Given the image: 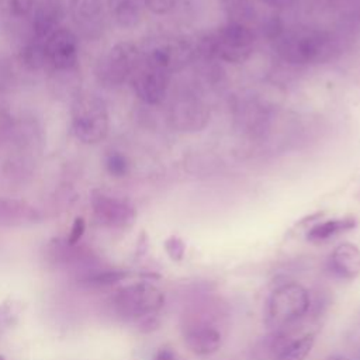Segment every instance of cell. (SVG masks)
<instances>
[{
	"instance_id": "cell-20",
	"label": "cell",
	"mask_w": 360,
	"mask_h": 360,
	"mask_svg": "<svg viewBox=\"0 0 360 360\" xmlns=\"http://www.w3.org/2000/svg\"><path fill=\"white\" fill-rule=\"evenodd\" d=\"M315 339H316L315 332H307L301 336L294 338L284 347V350L276 357V360H305L308 354L312 352Z\"/></svg>"
},
{
	"instance_id": "cell-28",
	"label": "cell",
	"mask_w": 360,
	"mask_h": 360,
	"mask_svg": "<svg viewBox=\"0 0 360 360\" xmlns=\"http://www.w3.org/2000/svg\"><path fill=\"white\" fill-rule=\"evenodd\" d=\"M153 360H177V359H176V353L173 352L172 347L163 346L156 352V354L153 356Z\"/></svg>"
},
{
	"instance_id": "cell-23",
	"label": "cell",
	"mask_w": 360,
	"mask_h": 360,
	"mask_svg": "<svg viewBox=\"0 0 360 360\" xmlns=\"http://www.w3.org/2000/svg\"><path fill=\"white\" fill-rule=\"evenodd\" d=\"M34 0H0L3 13L13 18H21L32 11Z\"/></svg>"
},
{
	"instance_id": "cell-7",
	"label": "cell",
	"mask_w": 360,
	"mask_h": 360,
	"mask_svg": "<svg viewBox=\"0 0 360 360\" xmlns=\"http://www.w3.org/2000/svg\"><path fill=\"white\" fill-rule=\"evenodd\" d=\"M90 205L97 222L110 229L131 228L136 219V210L129 201L101 190L91 191Z\"/></svg>"
},
{
	"instance_id": "cell-22",
	"label": "cell",
	"mask_w": 360,
	"mask_h": 360,
	"mask_svg": "<svg viewBox=\"0 0 360 360\" xmlns=\"http://www.w3.org/2000/svg\"><path fill=\"white\" fill-rule=\"evenodd\" d=\"M104 167L110 176L122 179L129 173V160L120 150H111L104 158Z\"/></svg>"
},
{
	"instance_id": "cell-26",
	"label": "cell",
	"mask_w": 360,
	"mask_h": 360,
	"mask_svg": "<svg viewBox=\"0 0 360 360\" xmlns=\"http://www.w3.org/2000/svg\"><path fill=\"white\" fill-rule=\"evenodd\" d=\"M84 229H86V222H84V219H83L82 217H77V218L73 221L72 229H70V232H69L66 240H68L69 243H72V245L79 243L80 238H82L83 233H84Z\"/></svg>"
},
{
	"instance_id": "cell-13",
	"label": "cell",
	"mask_w": 360,
	"mask_h": 360,
	"mask_svg": "<svg viewBox=\"0 0 360 360\" xmlns=\"http://www.w3.org/2000/svg\"><path fill=\"white\" fill-rule=\"evenodd\" d=\"M42 218V212L32 204L18 198L0 197V228L30 226L41 222Z\"/></svg>"
},
{
	"instance_id": "cell-21",
	"label": "cell",
	"mask_w": 360,
	"mask_h": 360,
	"mask_svg": "<svg viewBox=\"0 0 360 360\" xmlns=\"http://www.w3.org/2000/svg\"><path fill=\"white\" fill-rule=\"evenodd\" d=\"M20 60L30 70H38V69L44 68L46 65L45 63L44 41L38 39V38H32V41L28 42L21 49Z\"/></svg>"
},
{
	"instance_id": "cell-16",
	"label": "cell",
	"mask_w": 360,
	"mask_h": 360,
	"mask_svg": "<svg viewBox=\"0 0 360 360\" xmlns=\"http://www.w3.org/2000/svg\"><path fill=\"white\" fill-rule=\"evenodd\" d=\"M297 336L292 335L290 328L273 329L269 335L263 336L253 349L256 360H276L284 347Z\"/></svg>"
},
{
	"instance_id": "cell-12",
	"label": "cell",
	"mask_w": 360,
	"mask_h": 360,
	"mask_svg": "<svg viewBox=\"0 0 360 360\" xmlns=\"http://www.w3.org/2000/svg\"><path fill=\"white\" fill-rule=\"evenodd\" d=\"M72 14L75 25L86 39L96 41L103 35L107 15L104 0H79Z\"/></svg>"
},
{
	"instance_id": "cell-14",
	"label": "cell",
	"mask_w": 360,
	"mask_h": 360,
	"mask_svg": "<svg viewBox=\"0 0 360 360\" xmlns=\"http://www.w3.org/2000/svg\"><path fill=\"white\" fill-rule=\"evenodd\" d=\"M183 340L187 349L197 356L214 354L222 345V336L219 330L205 322L187 325L183 330Z\"/></svg>"
},
{
	"instance_id": "cell-18",
	"label": "cell",
	"mask_w": 360,
	"mask_h": 360,
	"mask_svg": "<svg viewBox=\"0 0 360 360\" xmlns=\"http://www.w3.org/2000/svg\"><path fill=\"white\" fill-rule=\"evenodd\" d=\"M107 10L121 28H134L141 22V0H107Z\"/></svg>"
},
{
	"instance_id": "cell-15",
	"label": "cell",
	"mask_w": 360,
	"mask_h": 360,
	"mask_svg": "<svg viewBox=\"0 0 360 360\" xmlns=\"http://www.w3.org/2000/svg\"><path fill=\"white\" fill-rule=\"evenodd\" d=\"M329 269L339 278H357L360 276V249L352 242L338 245L329 255Z\"/></svg>"
},
{
	"instance_id": "cell-19",
	"label": "cell",
	"mask_w": 360,
	"mask_h": 360,
	"mask_svg": "<svg viewBox=\"0 0 360 360\" xmlns=\"http://www.w3.org/2000/svg\"><path fill=\"white\" fill-rule=\"evenodd\" d=\"M356 225H357V221L353 217L328 219V221L314 225L307 232V238L311 242H325V240H329L343 232L353 229Z\"/></svg>"
},
{
	"instance_id": "cell-30",
	"label": "cell",
	"mask_w": 360,
	"mask_h": 360,
	"mask_svg": "<svg viewBox=\"0 0 360 360\" xmlns=\"http://www.w3.org/2000/svg\"><path fill=\"white\" fill-rule=\"evenodd\" d=\"M328 360H349V359H346L345 356H340V354H335V356H330Z\"/></svg>"
},
{
	"instance_id": "cell-6",
	"label": "cell",
	"mask_w": 360,
	"mask_h": 360,
	"mask_svg": "<svg viewBox=\"0 0 360 360\" xmlns=\"http://www.w3.org/2000/svg\"><path fill=\"white\" fill-rule=\"evenodd\" d=\"M253 32L246 24L239 21L222 25L205 42V49H208L211 55L231 63L245 62L253 53Z\"/></svg>"
},
{
	"instance_id": "cell-25",
	"label": "cell",
	"mask_w": 360,
	"mask_h": 360,
	"mask_svg": "<svg viewBox=\"0 0 360 360\" xmlns=\"http://www.w3.org/2000/svg\"><path fill=\"white\" fill-rule=\"evenodd\" d=\"M142 3L149 11L155 14H166L177 6L179 0H142Z\"/></svg>"
},
{
	"instance_id": "cell-29",
	"label": "cell",
	"mask_w": 360,
	"mask_h": 360,
	"mask_svg": "<svg viewBox=\"0 0 360 360\" xmlns=\"http://www.w3.org/2000/svg\"><path fill=\"white\" fill-rule=\"evenodd\" d=\"M262 3H266L269 6H274V7H283V6H288L291 4L294 0H260Z\"/></svg>"
},
{
	"instance_id": "cell-24",
	"label": "cell",
	"mask_w": 360,
	"mask_h": 360,
	"mask_svg": "<svg viewBox=\"0 0 360 360\" xmlns=\"http://www.w3.org/2000/svg\"><path fill=\"white\" fill-rule=\"evenodd\" d=\"M165 250L172 260L180 262L186 255V243L179 236H169L165 240Z\"/></svg>"
},
{
	"instance_id": "cell-3",
	"label": "cell",
	"mask_w": 360,
	"mask_h": 360,
	"mask_svg": "<svg viewBox=\"0 0 360 360\" xmlns=\"http://www.w3.org/2000/svg\"><path fill=\"white\" fill-rule=\"evenodd\" d=\"M311 307L308 290L297 281H285L277 285L266 302V323L271 329L291 328Z\"/></svg>"
},
{
	"instance_id": "cell-1",
	"label": "cell",
	"mask_w": 360,
	"mask_h": 360,
	"mask_svg": "<svg viewBox=\"0 0 360 360\" xmlns=\"http://www.w3.org/2000/svg\"><path fill=\"white\" fill-rule=\"evenodd\" d=\"M276 52L288 63L314 65L333 58L336 44L329 34L319 30L301 28L276 38Z\"/></svg>"
},
{
	"instance_id": "cell-5",
	"label": "cell",
	"mask_w": 360,
	"mask_h": 360,
	"mask_svg": "<svg viewBox=\"0 0 360 360\" xmlns=\"http://www.w3.org/2000/svg\"><path fill=\"white\" fill-rule=\"evenodd\" d=\"M141 62L142 55L135 44L118 42L100 58L96 77L105 87H118L134 76Z\"/></svg>"
},
{
	"instance_id": "cell-31",
	"label": "cell",
	"mask_w": 360,
	"mask_h": 360,
	"mask_svg": "<svg viewBox=\"0 0 360 360\" xmlns=\"http://www.w3.org/2000/svg\"><path fill=\"white\" fill-rule=\"evenodd\" d=\"M0 360H4V359H3V357H0Z\"/></svg>"
},
{
	"instance_id": "cell-27",
	"label": "cell",
	"mask_w": 360,
	"mask_h": 360,
	"mask_svg": "<svg viewBox=\"0 0 360 360\" xmlns=\"http://www.w3.org/2000/svg\"><path fill=\"white\" fill-rule=\"evenodd\" d=\"M11 73L13 72L8 68H6L4 65L0 63V93H3L10 86Z\"/></svg>"
},
{
	"instance_id": "cell-17",
	"label": "cell",
	"mask_w": 360,
	"mask_h": 360,
	"mask_svg": "<svg viewBox=\"0 0 360 360\" xmlns=\"http://www.w3.org/2000/svg\"><path fill=\"white\" fill-rule=\"evenodd\" d=\"M128 277V271L127 270H121V269H112V267H107L103 263L89 269L87 271L79 274L76 277V281L80 285L84 287H91V288H98V287H108L112 285L118 281H122Z\"/></svg>"
},
{
	"instance_id": "cell-8",
	"label": "cell",
	"mask_w": 360,
	"mask_h": 360,
	"mask_svg": "<svg viewBox=\"0 0 360 360\" xmlns=\"http://www.w3.org/2000/svg\"><path fill=\"white\" fill-rule=\"evenodd\" d=\"M45 63L55 72H72L79 63V39L72 30L56 28L45 41Z\"/></svg>"
},
{
	"instance_id": "cell-11",
	"label": "cell",
	"mask_w": 360,
	"mask_h": 360,
	"mask_svg": "<svg viewBox=\"0 0 360 360\" xmlns=\"http://www.w3.org/2000/svg\"><path fill=\"white\" fill-rule=\"evenodd\" d=\"M173 125L183 132L202 129L210 118V111L202 100L193 94H180L172 104Z\"/></svg>"
},
{
	"instance_id": "cell-10",
	"label": "cell",
	"mask_w": 360,
	"mask_h": 360,
	"mask_svg": "<svg viewBox=\"0 0 360 360\" xmlns=\"http://www.w3.org/2000/svg\"><path fill=\"white\" fill-rule=\"evenodd\" d=\"M131 82L132 89L141 101L156 105L160 104L167 94L170 75L141 62L139 68L131 77Z\"/></svg>"
},
{
	"instance_id": "cell-2",
	"label": "cell",
	"mask_w": 360,
	"mask_h": 360,
	"mask_svg": "<svg viewBox=\"0 0 360 360\" xmlns=\"http://www.w3.org/2000/svg\"><path fill=\"white\" fill-rule=\"evenodd\" d=\"M163 304L165 294L150 281L125 284L110 298L112 312L122 321H152Z\"/></svg>"
},
{
	"instance_id": "cell-9",
	"label": "cell",
	"mask_w": 360,
	"mask_h": 360,
	"mask_svg": "<svg viewBox=\"0 0 360 360\" xmlns=\"http://www.w3.org/2000/svg\"><path fill=\"white\" fill-rule=\"evenodd\" d=\"M191 53L190 45L183 39H162L148 48L142 62L172 75L191 59Z\"/></svg>"
},
{
	"instance_id": "cell-4",
	"label": "cell",
	"mask_w": 360,
	"mask_h": 360,
	"mask_svg": "<svg viewBox=\"0 0 360 360\" xmlns=\"http://www.w3.org/2000/svg\"><path fill=\"white\" fill-rule=\"evenodd\" d=\"M72 131L86 145L103 141L108 134L110 120L105 103L94 94L77 96L70 110Z\"/></svg>"
}]
</instances>
